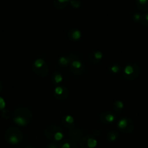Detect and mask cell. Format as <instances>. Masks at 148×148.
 <instances>
[{
  "label": "cell",
  "instance_id": "1",
  "mask_svg": "<svg viewBox=\"0 0 148 148\" xmlns=\"http://www.w3.org/2000/svg\"><path fill=\"white\" fill-rule=\"evenodd\" d=\"M32 111L28 108L21 107L15 110L12 115L14 123L18 126L24 127L29 124L33 120Z\"/></svg>",
  "mask_w": 148,
  "mask_h": 148
},
{
  "label": "cell",
  "instance_id": "2",
  "mask_svg": "<svg viewBox=\"0 0 148 148\" xmlns=\"http://www.w3.org/2000/svg\"><path fill=\"white\" fill-rule=\"evenodd\" d=\"M69 58V70L76 76H82L86 71L84 60L78 54L70 52L68 54Z\"/></svg>",
  "mask_w": 148,
  "mask_h": 148
},
{
  "label": "cell",
  "instance_id": "3",
  "mask_svg": "<svg viewBox=\"0 0 148 148\" xmlns=\"http://www.w3.org/2000/svg\"><path fill=\"white\" fill-rule=\"evenodd\" d=\"M45 135L51 142H60L64 139V132L57 125H49L45 129Z\"/></svg>",
  "mask_w": 148,
  "mask_h": 148
},
{
  "label": "cell",
  "instance_id": "4",
  "mask_svg": "<svg viewBox=\"0 0 148 148\" xmlns=\"http://www.w3.org/2000/svg\"><path fill=\"white\" fill-rule=\"evenodd\" d=\"M4 139L10 145H18L23 140V134L17 127H10L5 132Z\"/></svg>",
  "mask_w": 148,
  "mask_h": 148
},
{
  "label": "cell",
  "instance_id": "5",
  "mask_svg": "<svg viewBox=\"0 0 148 148\" xmlns=\"http://www.w3.org/2000/svg\"><path fill=\"white\" fill-rule=\"evenodd\" d=\"M32 70L36 76L41 78L46 77L49 72V66L46 60L42 56L38 58L33 62Z\"/></svg>",
  "mask_w": 148,
  "mask_h": 148
},
{
  "label": "cell",
  "instance_id": "6",
  "mask_svg": "<svg viewBox=\"0 0 148 148\" xmlns=\"http://www.w3.org/2000/svg\"><path fill=\"white\" fill-rule=\"evenodd\" d=\"M122 76L126 80H136L141 73L140 67L136 63H130L124 67L122 70Z\"/></svg>",
  "mask_w": 148,
  "mask_h": 148
},
{
  "label": "cell",
  "instance_id": "7",
  "mask_svg": "<svg viewBox=\"0 0 148 148\" xmlns=\"http://www.w3.org/2000/svg\"><path fill=\"white\" fill-rule=\"evenodd\" d=\"M134 122L130 118L123 117L117 122V128L123 134H131L134 130Z\"/></svg>",
  "mask_w": 148,
  "mask_h": 148
},
{
  "label": "cell",
  "instance_id": "8",
  "mask_svg": "<svg viewBox=\"0 0 148 148\" xmlns=\"http://www.w3.org/2000/svg\"><path fill=\"white\" fill-rule=\"evenodd\" d=\"M97 140L92 135H84L80 140L81 148H96L97 146Z\"/></svg>",
  "mask_w": 148,
  "mask_h": 148
},
{
  "label": "cell",
  "instance_id": "9",
  "mask_svg": "<svg viewBox=\"0 0 148 148\" xmlns=\"http://www.w3.org/2000/svg\"><path fill=\"white\" fill-rule=\"evenodd\" d=\"M53 95L58 100H64L69 96V90L62 84L59 85L54 89Z\"/></svg>",
  "mask_w": 148,
  "mask_h": 148
},
{
  "label": "cell",
  "instance_id": "10",
  "mask_svg": "<svg viewBox=\"0 0 148 148\" xmlns=\"http://www.w3.org/2000/svg\"><path fill=\"white\" fill-rule=\"evenodd\" d=\"M68 135L71 139H73L76 142H77V141L80 142L82 138L84 136V131L82 128L75 126L73 129H68Z\"/></svg>",
  "mask_w": 148,
  "mask_h": 148
},
{
  "label": "cell",
  "instance_id": "11",
  "mask_svg": "<svg viewBox=\"0 0 148 148\" xmlns=\"http://www.w3.org/2000/svg\"><path fill=\"white\" fill-rule=\"evenodd\" d=\"M116 120V116H115L114 113H111V112H104L99 116V121L104 124H111V123H114Z\"/></svg>",
  "mask_w": 148,
  "mask_h": 148
},
{
  "label": "cell",
  "instance_id": "12",
  "mask_svg": "<svg viewBox=\"0 0 148 148\" xmlns=\"http://www.w3.org/2000/svg\"><path fill=\"white\" fill-rule=\"evenodd\" d=\"M61 122H62V126L66 128L68 130L73 129L76 126L75 119L71 115H65V116H62Z\"/></svg>",
  "mask_w": 148,
  "mask_h": 148
},
{
  "label": "cell",
  "instance_id": "13",
  "mask_svg": "<svg viewBox=\"0 0 148 148\" xmlns=\"http://www.w3.org/2000/svg\"><path fill=\"white\" fill-rule=\"evenodd\" d=\"M82 31L76 28H72L68 31V38L73 42H78L82 38Z\"/></svg>",
  "mask_w": 148,
  "mask_h": 148
},
{
  "label": "cell",
  "instance_id": "14",
  "mask_svg": "<svg viewBox=\"0 0 148 148\" xmlns=\"http://www.w3.org/2000/svg\"><path fill=\"white\" fill-rule=\"evenodd\" d=\"M103 58V53L99 50L93 51L89 56V61L90 63L97 65L102 61Z\"/></svg>",
  "mask_w": 148,
  "mask_h": 148
},
{
  "label": "cell",
  "instance_id": "15",
  "mask_svg": "<svg viewBox=\"0 0 148 148\" xmlns=\"http://www.w3.org/2000/svg\"><path fill=\"white\" fill-rule=\"evenodd\" d=\"M59 147L60 148H78V145L76 141L69 138L62 139L60 142Z\"/></svg>",
  "mask_w": 148,
  "mask_h": 148
},
{
  "label": "cell",
  "instance_id": "16",
  "mask_svg": "<svg viewBox=\"0 0 148 148\" xmlns=\"http://www.w3.org/2000/svg\"><path fill=\"white\" fill-rule=\"evenodd\" d=\"M51 82L52 84L55 85V86L61 85L62 81H63V76L62 74L58 71H54L52 74H51Z\"/></svg>",
  "mask_w": 148,
  "mask_h": 148
},
{
  "label": "cell",
  "instance_id": "17",
  "mask_svg": "<svg viewBox=\"0 0 148 148\" xmlns=\"http://www.w3.org/2000/svg\"><path fill=\"white\" fill-rule=\"evenodd\" d=\"M58 65L62 69H69V58L68 55H62L58 60Z\"/></svg>",
  "mask_w": 148,
  "mask_h": 148
},
{
  "label": "cell",
  "instance_id": "18",
  "mask_svg": "<svg viewBox=\"0 0 148 148\" xmlns=\"http://www.w3.org/2000/svg\"><path fill=\"white\" fill-rule=\"evenodd\" d=\"M119 132L116 130H110L107 133V140L110 142H114L119 139Z\"/></svg>",
  "mask_w": 148,
  "mask_h": 148
},
{
  "label": "cell",
  "instance_id": "19",
  "mask_svg": "<svg viewBox=\"0 0 148 148\" xmlns=\"http://www.w3.org/2000/svg\"><path fill=\"white\" fill-rule=\"evenodd\" d=\"M69 3L70 0H53L54 7L58 10L65 9Z\"/></svg>",
  "mask_w": 148,
  "mask_h": 148
},
{
  "label": "cell",
  "instance_id": "20",
  "mask_svg": "<svg viewBox=\"0 0 148 148\" xmlns=\"http://www.w3.org/2000/svg\"><path fill=\"white\" fill-rule=\"evenodd\" d=\"M136 5L138 9L142 12L148 11V0H136Z\"/></svg>",
  "mask_w": 148,
  "mask_h": 148
},
{
  "label": "cell",
  "instance_id": "21",
  "mask_svg": "<svg viewBox=\"0 0 148 148\" xmlns=\"http://www.w3.org/2000/svg\"><path fill=\"white\" fill-rule=\"evenodd\" d=\"M112 108L114 111L117 113H121L125 108L124 103L121 100H116L112 105Z\"/></svg>",
  "mask_w": 148,
  "mask_h": 148
},
{
  "label": "cell",
  "instance_id": "22",
  "mask_svg": "<svg viewBox=\"0 0 148 148\" xmlns=\"http://www.w3.org/2000/svg\"><path fill=\"white\" fill-rule=\"evenodd\" d=\"M108 72L112 75H118L122 72L121 66L118 64H112L108 67Z\"/></svg>",
  "mask_w": 148,
  "mask_h": 148
},
{
  "label": "cell",
  "instance_id": "23",
  "mask_svg": "<svg viewBox=\"0 0 148 148\" xmlns=\"http://www.w3.org/2000/svg\"><path fill=\"white\" fill-rule=\"evenodd\" d=\"M141 23L145 27L148 28V12L142 15V18H141Z\"/></svg>",
  "mask_w": 148,
  "mask_h": 148
},
{
  "label": "cell",
  "instance_id": "24",
  "mask_svg": "<svg viewBox=\"0 0 148 148\" xmlns=\"http://www.w3.org/2000/svg\"><path fill=\"white\" fill-rule=\"evenodd\" d=\"M70 5L72 6V8L78 9L82 5V1L81 0H70Z\"/></svg>",
  "mask_w": 148,
  "mask_h": 148
},
{
  "label": "cell",
  "instance_id": "25",
  "mask_svg": "<svg viewBox=\"0 0 148 148\" xmlns=\"http://www.w3.org/2000/svg\"><path fill=\"white\" fill-rule=\"evenodd\" d=\"M132 21L134 23H140L141 22V18H142V15L138 12H135L132 15Z\"/></svg>",
  "mask_w": 148,
  "mask_h": 148
},
{
  "label": "cell",
  "instance_id": "26",
  "mask_svg": "<svg viewBox=\"0 0 148 148\" xmlns=\"http://www.w3.org/2000/svg\"><path fill=\"white\" fill-rule=\"evenodd\" d=\"M45 148H60V147L59 145H58L55 142H50V143L47 144Z\"/></svg>",
  "mask_w": 148,
  "mask_h": 148
},
{
  "label": "cell",
  "instance_id": "27",
  "mask_svg": "<svg viewBox=\"0 0 148 148\" xmlns=\"http://www.w3.org/2000/svg\"><path fill=\"white\" fill-rule=\"evenodd\" d=\"M5 107H6V104H5V99L0 97V110L2 111L3 110H5Z\"/></svg>",
  "mask_w": 148,
  "mask_h": 148
},
{
  "label": "cell",
  "instance_id": "28",
  "mask_svg": "<svg viewBox=\"0 0 148 148\" xmlns=\"http://www.w3.org/2000/svg\"><path fill=\"white\" fill-rule=\"evenodd\" d=\"M2 89H3V85H2V83L0 81V92H2Z\"/></svg>",
  "mask_w": 148,
  "mask_h": 148
},
{
  "label": "cell",
  "instance_id": "29",
  "mask_svg": "<svg viewBox=\"0 0 148 148\" xmlns=\"http://www.w3.org/2000/svg\"><path fill=\"white\" fill-rule=\"evenodd\" d=\"M25 148H35V147H31V146H28V147H26Z\"/></svg>",
  "mask_w": 148,
  "mask_h": 148
}]
</instances>
